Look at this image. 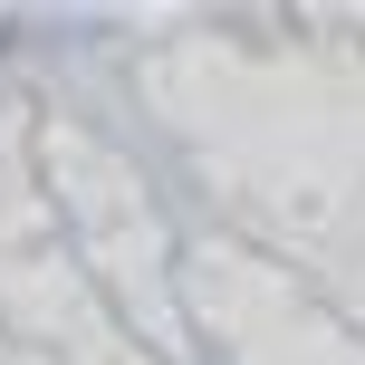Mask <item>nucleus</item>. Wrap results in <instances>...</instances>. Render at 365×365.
<instances>
[]
</instances>
